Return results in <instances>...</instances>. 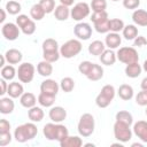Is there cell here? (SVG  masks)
I'll use <instances>...</instances> for the list:
<instances>
[{
	"label": "cell",
	"mask_w": 147,
	"mask_h": 147,
	"mask_svg": "<svg viewBox=\"0 0 147 147\" xmlns=\"http://www.w3.org/2000/svg\"><path fill=\"white\" fill-rule=\"evenodd\" d=\"M18 1H20V0H18Z\"/></svg>",
	"instance_id": "62"
},
{
	"label": "cell",
	"mask_w": 147,
	"mask_h": 147,
	"mask_svg": "<svg viewBox=\"0 0 147 147\" xmlns=\"http://www.w3.org/2000/svg\"><path fill=\"white\" fill-rule=\"evenodd\" d=\"M140 87H141V90H144V91L147 92V77H145V78L141 80V83H140Z\"/></svg>",
	"instance_id": "54"
},
{
	"label": "cell",
	"mask_w": 147,
	"mask_h": 147,
	"mask_svg": "<svg viewBox=\"0 0 147 147\" xmlns=\"http://www.w3.org/2000/svg\"><path fill=\"white\" fill-rule=\"evenodd\" d=\"M41 48H42V53H49V52H57V51H60L59 42L55 39H53V38L45 39L42 41Z\"/></svg>",
	"instance_id": "30"
},
{
	"label": "cell",
	"mask_w": 147,
	"mask_h": 147,
	"mask_svg": "<svg viewBox=\"0 0 147 147\" xmlns=\"http://www.w3.org/2000/svg\"><path fill=\"white\" fill-rule=\"evenodd\" d=\"M15 109V103L13 101V98L8 96H2L0 99V113L3 115H9L14 111Z\"/></svg>",
	"instance_id": "15"
},
{
	"label": "cell",
	"mask_w": 147,
	"mask_h": 147,
	"mask_svg": "<svg viewBox=\"0 0 147 147\" xmlns=\"http://www.w3.org/2000/svg\"><path fill=\"white\" fill-rule=\"evenodd\" d=\"M115 119L118 121V122H122L124 124H127V125H132L133 123V116L131 113L126 111V110H119L116 113V116H115Z\"/></svg>",
	"instance_id": "34"
},
{
	"label": "cell",
	"mask_w": 147,
	"mask_h": 147,
	"mask_svg": "<svg viewBox=\"0 0 147 147\" xmlns=\"http://www.w3.org/2000/svg\"><path fill=\"white\" fill-rule=\"evenodd\" d=\"M10 123L6 119V118H2L0 119V133H6V132H10Z\"/></svg>",
	"instance_id": "51"
},
{
	"label": "cell",
	"mask_w": 147,
	"mask_h": 147,
	"mask_svg": "<svg viewBox=\"0 0 147 147\" xmlns=\"http://www.w3.org/2000/svg\"><path fill=\"white\" fill-rule=\"evenodd\" d=\"M44 116H45V113H44L41 107L34 106V107H32V108H30L28 110V117H29V119L31 122H34V123L41 122Z\"/></svg>",
	"instance_id": "27"
},
{
	"label": "cell",
	"mask_w": 147,
	"mask_h": 147,
	"mask_svg": "<svg viewBox=\"0 0 147 147\" xmlns=\"http://www.w3.org/2000/svg\"><path fill=\"white\" fill-rule=\"evenodd\" d=\"M55 98H56L55 95H51V94L40 92L39 95H38V103H39L41 107L51 108V107H53V105H54V102H55Z\"/></svg>",
	"instance_id": "29"
},
{
	"label": "cell",
	"mask_w": 147,
	"mask_h": 147,
	"mask_svg": "<svg viewBox=\"0 0 147 147\" xmlns=\"http://www.w3.org/2000/svg\"><path fill=\"white\" fill-rule=\"evenodd\" d=\"M59 90H60V84L57 82H55L54 79H51V78H46L40 84V92H44V93H47L51 95L56 96Z\"/></svg>",
	"instance_id": "11"
},
{
	"label": "cell",
	"mask_w": 147,
	"mask_h": 147,
	"mask_svg": "<svg viewBox=\"0 0 147 147\" xmlns=\"http://www.w3.org/2000/svg\"><path fill=\"white\" fill-rule=\"evenodd\" d=\"M70 10H71V9H69L68 6L60 3L59 6L55 7V9H54V11H53V13H54V17H55L57 21H60V22L67 21V20L70 17Z\"/></svg>",
	"instance_id": "18"
},
{
	"label": "cell",
	"mask_w": 147,
	"mask_h": 147,
	"mask_svg": "<svg viewBox=\"0 0 147 147\" xmlns=\"http://www.w3.org/2000/svg\"><path fill=\"white\" fill-rule=\"evenodd\" d=\"M110 1H114V2H116V1H119V0H110Z\"/></svg>",
	"instance_id": "60"
},
{
	"label": "cell",
	"mask_w": 147,
	"mask_h": 147,
	"mask_svg": "<svg viewBox=\"0 0 147 147\" xmlns=\"http://www.w3.org/2000/svg\"><path fill=\"white\" fill-rule=\"evenodd\" d=\"M94 129H95V119L93 115L90 113L83 114L77 124V130H78L79 136L84 138L91 137L94 132Z\"/></svg>",
	"instance_id": "3"
},
{
	"label": "cell",
	"mask_w": 147,
	"mask_h": 147,
	"mask_svg": "<svg viewBox=\"0 0 147 147\" xmlns=\"http://www.w3.org/2000/svg\"><path fill=\"white\" fill-rule=\"evenodd\" d=\"M42 133L47 140H51V141L56 140L59 142H61L63 139H65L69 136V131L65 125L61 123H54V122L45 124L42 127Z\"/></svg>",
	"instance_id": "1"
},
{
	"label": "cell",
	"mask_w": 147,
	"mask_h": 147,
	"mask_svg": "<svg viewBox=\"0 0 147 147\" xmlns=\"http://www.w3.org/2000/svg\"><path fill=\"white\" fill-rule=\"evenodd\" d=\"M37 72L42 77H49L53 74V65L51 62L42 60L37 64Z\"/></svg>",
	"instance_id": "25"
},
{
	"label": "cell",
	"mask_w": 147,
	"mask_h": 147,
	"mask_svg": "<svg viewBox=\"0 0 147 147\" xmlns=\"http://www.w3.org/2000/svg\"><path fill=\"white\" fill-rule=\"evenodd\" d=\"M34 72L36 68L32 63L30 62H23L18 65L17 68V77L21 83H31L34 78Z\"/></svg>",
	"instance_id": "7"
},
{
	"label": "cell",
	"mask_w": 147,
	"mask_h": 147,
	"mask_svg": "<svg viewBox=\"0 0 147 147\" xmlns=\"http://www.w3.org/2000/svg\"><path fill=\"white\" fill-rule=\"evenodd\" d=\"M46 13L45 10L42 9V7L39 5V3H34L31 6L30 8V16L33 21H41L44 17H45Z\"/></svg>",
	"instance_id": "31"
},
{
	"label": "cell",
	"mask_w": 147,
	"mask_h": 147,
	"mask_svg": "<svg viewBox=\"0 0 147 147\" xmlns=\"http://www.w3.org/2000/svg\"><path fill=\"white\" fill-rule=\"evenodd\" d=\"M1 33H2V37L6 40L14 41V40H16L20 37L21 29H20V26L16 23L8 22V23L2 24V26H1Z\"/></svg>",
	"instance_id": "9"
},
{
	"label": "cell",
	"mask_w": 147,
	"mask_h": 147,
	"mask_svg": "<svg viewBox=\"0 0 147 147\" xmlns=\"http://www.w3.org/2000/svg\"><path fill=\"white\" fill-rule=\"evenodd\" d=\"M117 94H118V96L122 100L129 101V100H131L133 98L134 91H133V87L131 85H129V84H122L118 87V90H117Z\"/></svg>",
	"instance_id": "22"
},
{
	"label": "cell",
	"mask_w": 147,
	"mask_h": 147,
	"mask_svg": "<svg viewBox=\"0 0 147 147\" xmlns=\"http://www.w3.org/2000/svg\"><path fill=\"white\" fill-rule=\"evenodd\" d=\"M0 11H1V18H0V22L1 23H3L5 22V20H6V9H0Z\"/></svg>",
	"instance_id": "56"
},
{
	"label": "cell",
	"mask_w": 147,
	"mask_h": 147,
	"mask_svg": "<svg viewBox=\"0 0 147 147\" xmlns=\"http://www.w3.org/2000/svg\"><path fill=\"white\" fill-rule=\"evenodd\" d=\"M100 93H101V94H103L105 96H107L108 99H110V100H114V98H115V94H116V90H115V87H114L113 85H110V84H107V85H105V86L101 88Z\"/></svg>",
	"instance_id": "41"
},
{
	"label": "cell",
	"mask_w": 147,
	"mask_h": 147,
	"mask_svg": "<svg viewBox=\"0 0 147 147\" xmlns=\"http://www.w3.org/2000/svg\"><path fill=\"white\" fill-rule=\"evenodd\" d=\"M83 49L82 41L79 39H69L62 46H60V54L64 59H72L77 56Z\"/></svg>",
	"instance_id": "4"
},
{
	"label": "cell",
	"mask_w": 147,
	"mask_h": 147,
	"mask_svg": "<svg viewBox=\"0 0 147 147\" xmlns=\"http://www.w3.org/2000/svg\"><path fill=\"white\" fill-rule=\"evenodd\" d=\"M142 147V144H139V142H133L132 144V147Z\"/></svg>",
	"instance_id": "58"
},
{
	"label": "cell",
	"mask_w": 147,
	"mask_h": 147,
	"mask_svg": "<svg viewBox=\"0 0 147 147\" xmlns=\"http://www.w3.org/2000/svg\"><path fill=\"white\" fill-rule=\"evenodd\" d=\"M48 117L54 123H61L67 118V110L61 106H53L48 111Z\"/></svg>",
	"instance_id": "12"
},
{
	"label": "cell",
	"mask_w": 147,
	"mask_h": 147,
	"mask_svg": "<svg viewBox=\"0 0 147 147\" xmlns=\"http://www.w3.org/2000/svg\"><path fill=\"white\" fill-rule=\"evenodd\" d=\"M14 137H11L10 132H6V133H0V146L5 147L7 145H9L11 142V139Z\"/></svg>",
	"instance_id": "49"
},
{
	"label": "cell",
	"mask_w": 147,
	"mask_h": 147,
	"mask_svg": "<svg viewBox=\"0 0 147 147\" xmlns=\"http://www.w3.org/2000/svg\"><path fill=\"white\" fill-rule=\"evenodd\" d=\"M147 45V39L144 36H137L133 40V46L134 47H144Z\"/></svg>",
	"instance_id": "52"
},
{
	"label": "cell",
	"mask_w": 147,
	"mask_h": 147,
	"mask_svg": "<svg viewBox=\"0 0 147 147\" xmlns=\"http://www.w3.org/2000/svg\"><path fill=\"white\" fill-rule=\"evenodd\" d=\"M140 6V0H123V7L130 10H136Z\"/></svg>",
	"instance_id": "48"
},
{
	"label": "cell",
	"mask_w": 147,
	"mask_h": 147,
	"mask_svg": "<svg viewBox=\"0 0 147 147\" xmlns=\"http://www.w3.org/2000/svg\"><path fill=\"white\" fill-rule=\"evenodd\" d=\"M6 11L9 14V15H17L21 13L22 10V6L21 3L17 1V0H10L6 3V7H5Z\"/></svg>",
	"instance_id": "35"
},
{
	"label": "cell",
	"mask_w": 147,
	"mask_h": 147,
	"mask_svg": "<svg viewBox=\"0 0 147 147\" xmlns=\"http://www.w3.org/2000/svg\"><path fill=\"white\" fill-rule=\"evenodd\" d=\"M116 56H117V60L124 64L139 62V54L134 47H129V46L119 47L117 49Z\"/></svg>",
	"instance_id": "5"
},
{
	"label": "cell",
	"mask_w": 147,
	"mask_h": 147,
	"mask_svg": "<svg viewBox=\"0 0 147 147\" xmlns=\"http://www.w3.org/2000/svg\"><path fill=\"white\" fill-rule=\"evenodd\" d=\"M0 86H1L0 95L3 96V95L7 93V91H8V83H7V80L3 79V78H1V79H0Z\"/></svg>",
	"instance_id": "53"
},
{
	"label": "cell",
	"mask_w": 147,
	"mask_h": 147,
	"mask_svg": "<svg viewBox=\"0 0 147 147\" xmlns=\"http://www.w3.org/2000/svg\"><path fill=\"white\" fill-rule=\"evenodd\" d=\"M91 6L87 2H77L70 10V17L76 22H82L90 15Z\"/></svg>",
	"instance_id": "8"
},
{
	"label": "cell",
	"mask_w": 147,
	"mask_h": 147,
	"mask_svg": "<svg viewBox=\"0 0 147 147\" xmlns=\"http://www.w3.org/2000/svg\"><path fill=\"white\" fill-rule=\"evenodd\" d=\"M5 57L9 64H18L22 62L23 55L22 52L16 48H10L5 53Z\"/></svg>",
	"instance_id": "16"
},
{
	"label": "cell",
	"mask_w": 147,
	"mask_h": 147,
	"mask_svg": "<svg viewBox=\"0 0 147 147\" xmlns=\"http://www.w3.org/2000/svg\"><path fill=\"white\" fill-rule=\"evenodd\" d=\"M61 147H80L83 146V140L78 136H68L60 142Z\"/></svg>",
	"instance_id": "28"
},
{
	"label": "cell",
	"mask_w": 147,
	"mask_h": 147,
	"mask_svg": "<svg viewBox=\"0 0 147 147\" xmlns=\"http://www.w3.org/2000/svg\"><path fill=\"white\" fill-rule=\"evenodd\" d=\"M133 131L130 129V125L116 121L114 124V137L121 142H129L132 139Z\"/></svg>",
	"instance_id": "6"
},
{
	"label": "cell",
	"mask_w": 147,
	"mask_h": 147,
	"mask_svg": "<svg viewBox=\"0 0 147 147\" xmlns=\"http://www.w3.org/2000/svg\"><path fill=\"white\" fill-rule=\"evenodd\" d=\"M74 34L79 40H88L92 37V26L86 22H78L74 26Z\"/></svg>",
	"instance_id": "10"
},
{
	"label": "cell",
	"mask_w": 147,
	"mask_h": 147,
	"mask_svg": "<svg viewBox=\"0 0 147 147\" xmlns=\"http://www.w3.org/2000/svg\"><path fill=\"white\" fill-rule=\"evenodd\" d=\"M92 23H98V22H101V21H105V20H108V13L106 10H102V11H93V14L91 15V18Z\"/></svg>",
	"instance_id": "43"
},
{
	"label": "cell",
	"mask_w": 147,
	"mask_h": 147,
	"mask_svg": "<svg viewBox=\"0 0 147 147\" xmlns=\"http://www.w3.org/2000/svg\"><path fill=\"white\" fill-rule=\"evenodd\" d=\"M24 93V88H23V85L18 82H11L8 84V91H7V94L13 98V99H17V98H21V95Z\"/></svg>",
	"instance_id": "19"
},
{
	"label": "cell",
	"mask_w": 147,
	"mask_h": 147,
	"mask_svg": "<svg viewBox=\"0 0 147 147\" xmlns=\"http://www.w3.org/2000/svg\"><path fill=\"white\" fill-rule=\"evenodd\" d=\"M84 146H92V147H93V146H94V144H91V142H88V144H85Z\"/></svg>",
	"instance_id": "59"
},
{
	"label": "cell",
	"mask_w": 147,
	"mask_h": 147,
	"mask_svg": "<svg viewBox=\"0 0 147 147\" xmlns=\"http://www.w3.org/2000/svg\"><path fill=\"white\" fill-rule=\"evenodd\" d=\"M93 25H94L95 31L99 33H108L109 32V18L98 22V23H94Z\"/></svg>",
	"instance_id": "39"
},
{
	"label": "cell",
	"mask_w": 147,
	"mask_h": 147,
	"mask_svg": "<svg viewBox=\"0 0 147 147\" xmlns=\"http://www.w3.org/2000/svg\"><path fill=\"white\" fill-rule=\"evenodd\" d=\"M142 70H145L147 72V60L144 61V64H142Z\"/></svg>",
	"instance_id": "57"
},
{
	"label": "cell",
	"mask_w": 147,
	"mask_h": 147,
	"mask_svg": "<svg viewBox=\"0 0 147 147\" xmlns=\"http://www.w3.org/2000/svg\"><path fill=\"white\" fill-rule=\"evenodd\" d=\"M36 22L31 18L30 20V22L28 23V24H25L22 29H21V31L24 33V34H26V36H31V34H33L34 32H36Z\"/></svg>",
	"instance_id": "44"
},
{
	"label": "cell",
	"mask_w": 147,
	"mask_h": 147,
	"mask_svg": "<svg viewBox=\"0 0 147 147\" xmlns=\"http://www.w3.org/2000/svg\"><path fill=\"white\" fill-rule=\"evenodd\" d=\"M38 3L42 7V9L45 10L46 14L53 13L54 9H55V7H56L55 6V0H39Z\"/></svg>",
	"instance_id": "38"
},
{
	"label": "cell",
	"mask_w": 147,
	"mask_h": 147,
	"mask_svg": "<svg viewBox=\"0 0 147 147\" xmlns=\"http://www.w3.org/2000/svg\"><path fill=\"white\" fill-rule=\"evenodd\" d=\"M86 77L91 82H98V80L102 79V77H103V68L100 64L93 63V67L90 70V72L86 75Z\"/></svg>",
	"instance_id": "26"
},
{
	"label": "cell",
	"mask_w": 147,
	"mask_h": 147,
	"mask_svg": "<svg viewBox=\"0 0 147 147\" xmlns=\"http://www.w3.org/2000/svg\"><path fill=\"white\" fill-rule=\"evenodd\" d=\"M1 78L6 79V80H13L15 78V76H17V70L14 68L13 64H8L1 68Z\"/></svg>",
	"instance_id": "33"
},
{
	"label": "cell",
	"mask_w": 147,
	"mask_h": 147,
	"mask_svg": "<svg viewBox=\"0 0 147 147\" xmlns=\"http://www.w3.org/2000/svg\"><path fill=\"white\" fill-rule=\"evenodd\" d=\"M132 21L136 25L139 26H147V10L144 9H136L132 13Z\"/></svg>",
	"instance_id": "20"
},
{
	"label": "cell",
	"mask_w": 147,
	"mask_h": 147,
	"mask_svg": "<svg viewBox=\"0 0 147 147\" xmlns=\"http://www.w3.org/2000/svg\"><path fill=\"white\" fill-rule=\"evenodd\" d=\"M60 56H61L60 51H57V52H49V53H42V59L48 61V62H51V63L59 61Z\"/></svg>",
	"instance_id": "47"
},
{
	"label": "cell",
	"mask_w": 147,
	"mask_h": 147,
	"mask_svg": "<svg viewBox=\"0 0 147 147\" xmlns=\"http://www.w3.org/2000/svg\"><path fill=\"white\" fill-rule=\"evenodd\" d=\"M125 75L129 78H137L141 75L142 71V67L139 64V62H133V63H129L125 67Z\"/></svg>",
	"instance_id": "23"
},
{
	"label": "cell",
	"mask_w": 147,
	"mask_h": 147,
	"mask_svg": "<svg viewBox=\"0 0 147 147\" xmlns=\"http://www.w3.org/2000/svg\"><path fill=\"white\" fill-rule=\"evenodd\" d=\"M145 114H146V116H147V108H146V110H145Z\"/></svg>",
	"instance_id": "61"
},
{
	"label": "cell",
	"mask_w": 147,
	"mask_h": 147,
	"mask_svg": "<svg viewBox=\"0 0 147 147\" xmlns=\"http://www.w3.org/2000/svg\"><path fill=\"white\" fill-rule=\"evenodd\" d=\"M60 88L65 92V93H70L74 88H75V80L71 77H64L61 79L60 82Z\"/></svg>",
	"instance_id": "37"
},
{
	"label": "cell",
	"mask_w": 147,
	"mask_h": 147,
	"mask_svg": "<svg viewBox=\"0 0 147 147\" xmlns=\"http://www.w3.org/2000/svg\"><path fill=\"white\" fill-rule=\"evenodd\" d=\"M30 17H28V15L25 14H18V16L16 17V24L20 26V29H22L25 24H28L30 22Z\"/></svg>",
	"instance_id": "50"
},
{
	"label": "cell",
	"mask_w": 147,
	"mask_h": 147,
	"mask_svg": "<svg viewBox=\"0 0 147 147\" xmlns=\"http://www.w3.org/2000/svg\"><path fill=\"white\" fill-rule=\"evenodd\" d=\"M74 2H75V0H60V3L65 5V6H68V7L72 6V5H74Z\"/></svg>",
	"instance_id": "55"
},
{
	"label": "cell",
	"mask_w": 147,
	"mask_h": 147,
	"mask_svg": "<svg viewBox=\"0 0 147 147\" xmlns=\"http://www.w3.org/2000/svg\"><path fill=\"white\" fill-rule=\"evenodd\" d=\"M37 134H38L37 125L34 124V122H29L16 126L14 131V139L17 142L23 144L29 140H32Z\"/></svg>",
	"instance_id": "2"
},
{
	"label": "cell",
	"mask_w": 147,
	"mask_h": 147,
	"mask_svg": "<svg viewBox=\"0 0 147 147\" xmlns=\"http://www.w3.org/2000/svg\"><path fill=\"white\" fill-rule=\"evenodd\" d=\"M37 102H38V98L31 92H24L20 98V103L28 109L34 107Z\"/></svg>",
	"instance_id": "17"
},
{
	"label": "cell",
	"mask_w": 147,
	"mask_h": 147,
	"mask_svg": "<svg viewBox=\"0 0 147 147\" xmlns=\"http://www.w3.org/2000/svg\"><path fill=\"white\" fill-rule=\"evenodd\" d=\"M125 24L121 18H109V32H117L119 33L123 31Z\"/></svg>",
	"instance_id": "36"
},
{
	"label": "cell",
	"mask_w": 147,
	"mask_h": 147,
	"mask_svg": "<svg viewBox=\"0 0 147 147\" xmlns=\"http://www.w3.org/2000/svg\"><path fill=\"white\" fill-rule=\"evenodd\" d=\"M99 59L103 65H113V64H115L117 56H116V53L114 52V49L108 48V49H105V52L99 56Z\"/></svg>",
	"instance_id": "21"
},
{
	"label": "cell",
	"mask_w": 147,
	"mask_h": 147,
	"mask_svg": "<svg viewBox=\"0 0 147 147\" xmlns=\"http://www.w3.org/2000/svg\"><path fill=\"white\" fill-rule=\"evenodd\" d=\"M106 49V44L101 40H94L88 45V53L94 56H100Z\"/></svg>",
	"instance_id": "24"
},
{
	"label": "cell",
	"mask_w": 147,
	"mask_h": 147,
	"mask_svg": "<svg viewBox=\"0 0 147 147\" xmlns=\"http://www.w3.org/2000/svg\"><path fill=\"white\" fill-rule=\"evenodd\" d=\"M133 133L138 137L139 140L147 144V122L146 121H138L133 124L132 127Z\"/></svg>",
	"instance_id": "13"
},
{
	"label": "cell",
	"mask_w": 147,
	"mask_h": 147,
	"mask_svg": "<svg viewBox=\"0 0 147 147\" xmlns=\"http://www.w3.org/2000/svg\"><path fill=\"white\" fill-rule=\"evenodd\" d=\"M123 37L126 40H134V38L138 36V28L136 24H127L124 26L123 31Z\"/></svg>",
	"instance_id": "32"
},
{
	"label": "cell",
	"mask_w": 147,
	"mask_h": 147,
	"mask_svg": "<svg viewBox=\"0 0 147 147\" xmlns=\"http://www.w3.org/2000/svg\"><path fill=\"white\" fill-rule=\"evenodd\" d=\"M111 101H113V100L108 99L107 96H105V95L101 94V93H99V94L96 95V98H95V105H96L99 108H107V107L111 103Z\"/></svg>",
	"instance_id": "42"
},
{
	"label": "cell",
	"mask_w": 147,
	"mask_h": 147,
	"mask_svg": "<svg viewBox=\"0 0 147 147\" xmlns=\"http://www.w3.org/2000/svg\"><path fill=\"white\" fill-rule=\"evenodd\" d=\"M105 44H106V47L110 49H116L122 44V37L117 32H108L105 38Z\"/></svg>",
	"instance_id": "14"
},
{
	"label": "cell",
	"mask_w": 147,
	"mask_h": 147,
	"mask_svg": "<svg viewBox=\"0 0 147 147\" xmlns=\"http://www.w3.org/2000/svg\"><path fill=\"white\" fill-rule=\"evenodd\" d=\"M136 103L141 107L147 106V92L146 91L141 90L140 92H138V94L136 95Z\"/></svg>",
	"instance_id": "46"
},
{
	"label": "cell",
	"mask_w": 147,
	"mask_h": 147,
	"mask_svg": "<svg viewBox=\"0 0 147 147\" xmlns=\"http://www.w3.org/2000/svg\"><path fill=\"white\" fill-rule=\"evenodd\" d=\"M92 67H93V62H91V61H82L79 63V65H78V70H79V72L82 75L86 76L90 72V70L92 69Z\"/></svg>",
	"instance_id": "45"
},
{
	"label": "cell",
	"mask_w": 147,
	"mask_h": 147,
	"mask_svg": "<svg viewBox=\"0 0 147 147\" xmlns=\"http://www.w3.org/2000/svg\"><path fill=\"white\" fill-rule=\"evenodd\" d=\"M90 6L93 11H102L107 8V0H92Z\"/></svg>",
	"instance_id": "40"
}]
</instances>
